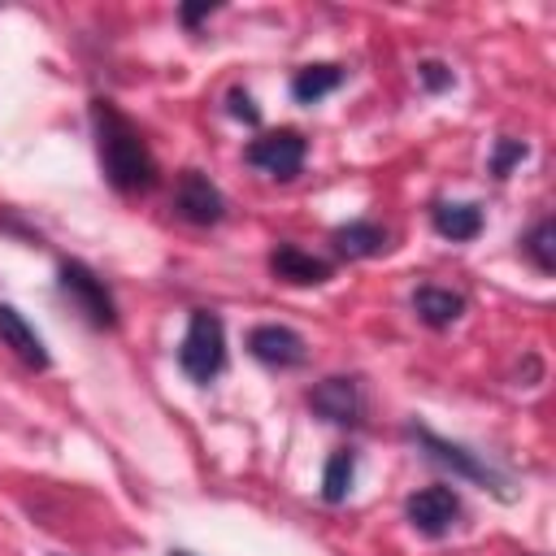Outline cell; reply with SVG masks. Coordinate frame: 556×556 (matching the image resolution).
Returning <instances> with one entry per match:
<instances>
[{
  "mask_svg": "<svg viewBox=\"0 0 556 556\" xmlns=\"http://www.w3.org/2000/svg\"><path fill=\"white\" fill-rule=\"evenodd\" d=\"M174 208H178V217H187L191 226H213V222H222L226 200H222V191H217L200 169H187V174L178 178V187H174Z\"/></svg>",
  "mask_w": 556,
  "mask_h": 556,
  "instance_id": "cell-4",
  "label": "cell"
},
{
  "mask_svg": "<svg viewBox=\"0 0 556 556\" xmlns=\"http://www.w3.org/2000/svg\"><path fill=\"white\" fill-rule=\"evenodd\" d=\"M339 83H343V70H339V65H304V70L291 78V91H295V100L313 104V100H321L326 91H334Z\"/></svg>",
  "mask_w": 556,
  "mask_h": 556,
  "instance_id": "cell-14",
  "label": "cell"
},
{
  "mask_svg": "<svg viewBox=\"0 0 556 556\" xmlns=\"http://www.w3.org/2000/svg\"><path fill=\"white\" fill-rule=\"evenodd\" d=\"M417 439L434 452V460H443V465H452V469H460L465 478H478V482H491V469H482L465 447H456V443H443V439H434L430 430H417Z\"/></svg>",
  "mask_w": 556,
  "mask_h": 556,
  "instance_id": "cell-15",
  "label": "cell"
},
{
  "mask_svg": "<svg viewBox=\"0 0 556 556\" xmlns=\"http://www.w3.org/2000/svg\"><path fill=\"white\" fill-rule=\"evenodd\" d=\"M91 117H96V148H100V165H104L109 182L117 191H148L156 178V161H152L143 135L109 100H96Z\"/></svg>",
  "mask_w": 556,
  "mask_h": 556,
  "instance_id": "cell-1",
  "label": "cell"
},
{
  "mask_svg": "<svg viewBox=\"0 0 556 556\" xmlns=\"http://www.w3.org/2000/svg\"><path fill=\"white\" fill-rule=\"evenodd\" d=\"M434 230L452 243H465L482 230V208L478 204H439L434 208Z\"/></svg>",
  "mask_w": 556,
  "mask_h": 556,
  "instance_id": "cell-11",
  "label": "cell"
},
{
  "mask_svg": "<svg viewBox=\"0 0 556 556\" xmlns=\"http://www.w3.org/2000/svg\"><path fill=\"white\" fill-rule=\"evenodd\" d=\"M304 139L295 130H278V135H265L248 148V165L265 169L269 178H295L300 165H304Z\"/></svg>",
  "mask_w": 556,
  "mask_h": 556,
  "instance_id": "cell-5",
  "label": "cell"
},
{
  "mask_svg": "<svg viewBox=\"0 0 556 556\" xmlns=\"http://www.w3.org/2000/svg\"><path fill=\"white\" fill-rule=\"evenodd\" d=\"M417 78H421L430 91H443V87H452V70H447L443 61H421V65H417Z\"/></svg>",
  "mask_w": 556,
  "mask_h": 556,
  "instance_id": "cell-18",
  "label": "cell"
},
{
  "mask_svg": "<svg viewBox=\"0 0 556 556\" xmlns=\"http://www.w3.org/2000/svg\"><path fill=\"white\" fill-rule=\"evenodd\" d=\"M178 556H182V552H178Z\"/></svg>",
  "mask_w": 556,
  "mask_h": 556,
  "instance_id": "cell-22",
  "label": "cell"
},
{
  "mask_svg": "<svg viewBox=\"0 0 556 556\" xmlns=\"http://www.w3.org/2000/svg\"><path fill=\"white\" fill-rule=\"evenodd\" d=\"M352 473H356V456H352V452H334V456L326 460V473H321V495H326L330 504L348 500Z\"/></svg>",
  "mask_w": 556,
  "mask_h": 556,
  "instance_id": "cell-16",
  "label": "cell"
},
{
  "mask_svg": "<svg viewBox=\"0 0 556 556\" xmlns=\"http://www.w3.org/2000/svg\"><path fill=\"white\" fill-rule=\"evenodd\" d=\"M0 343H4V348H13V356H17V361H26V365H35V369H43V365H48L43 339L35 334V326H30L13 304H0Z\"/></svg>",
  "mask_w": 556,
  "mask_h": 556,
  "instance_id": "cell-8",
  "label": "cell"
},
{
  "mask_svg": "<svg viewBox=\"0 0 556 556\" xmlns=\"http://www.w3.org/2000/svg\"><path fill=\"white\" fill-rule=\"evenodd\" d=\"M526 252H530V261H534L543 274H552V269H556V226H552V222H539V226L530 230V239H526Z\"/></svg>",
  "mask_w": 556,
  "mask_h": 556,
  "instance_id": "cell-17",
  "label": "cell"
},
{
  "mask_svg": "<svg viewBox=\"0 0 556 556\" xmlns=\"http://www.w3.org/2000/svg\"><path fill=\"white\" fill-rule=\"evenodd\" d=\"M248 352L261 361V365H274V369H291V365H304V339L291 330V326H256L248 334Z\"/></svg>",
  "mask_w": 556,
  "mask_h": 556,
  "instance_id": "cell-7",
  "label": "cell"
},
{
  "mask_svg": "<svg viewBox=\"0 0 556 556\" xmlns=\"http://www.w3.org/2000/svg\"><path fill=\"white\" fill-rule=\"evenodd\" d=\"M178 365L191 382H208L222 374L226 365V330L213 313H191L187 321V334H182V348H178Z\"/></svg>",
  "mask_w": 556,
  "mask_h": 556,
  "instance_id": "cell-2",
  "label": "cell"
},
{
  "mask_svg": "<svg viewBox=\"0 0 556 556\" xmlns=\"http://www.w3.org/2000/svg\"><path fill=\"white\" fill-rule=\"evenodd\" d=\"M456 517H460V500H456L452 486H426V491H417V495L408 500V521H413L421 534H430V539L447 534V530L456 526Z\"/></svg>",
  "mask_w": 556,
  "mask_h": 556,
  "instance_id": "cell-6",
  "label": "cell"
},
{
  "mask_svg": "<svg viewBox=\"0 0 556 556\" xmlns=\"http://www.w3.org/2000/svg\"><path fill=\"white\" fill-rule=\"evenodd\" d=\"M269 265H274V274L278 278H287V282H321L326 274H330V265L326 261H317V256H308V252H300V248H278L274 256H269Z\"/></svg>",
  "mask_w": 556,
  "mask_h": 556,
  "instance_id": "cell-12",
  "label": "cell"
},
{
  "mask_svg": "<svg viewBox=\"0 0 556 556\" xmlns=\"http://www.w3.org/2000/svg\"><path fill=\"white\" fill-rule=\"evenodd\" d=\"M334 248L343 256H374V252L387 248V230L374 226V222H352V226L334 230Z\"/></svg>",
  "mask_w": 556,
  "mask_h": 556,
  "instance_id": "cell-13",
  "label": "cell"
},
{
  "mask_svg": "<svg viewBox=\"0 0 556 556\" xmlns=\"http://www.w3.org/2000/svg\"><path fill=\"white\" fill-rule=\"evenodd\" d=\"M61 291L78 304V313H83L91 326H113V300H109L104 282H100L87 265H78V261L61 265Z\"/></svg>",
  "mask_w": 556,
  "mask_h": 556,
  "instance_id": "cell-3",
  "label": "cell"
},
{
  "mask_svg": "<svg viewBox=\"0 0 556 556\" xmlns=\"http://www.w3.org/2000/svg\"><path fill=\"white\" fill-rule=\"evenodd\" d=\"M230 113L243 117V122H256V109H252V100L243 91H230Z\"/></svg>",
  "mask_w": 556,
  "mask_h": 556,
  "instance_id": "cell-20",
  "label": "cell"
},
{
  "mask_svg": "<svg viewBox=\"0 0 556 556\" xmlns=\"http://www.w3.org/2000/svg\"><path fill=\"white\" fill-rule=\"evenodd\" d=\"M308 404L326 417V421H356L361 417V391L352 378H326L313 387Z\"/></svg>",
  "mask_w": 556,
  "mask_h": 556,
  "instance_id": "cell-9",
  "label": "cell"
},
{
  "mask_svg": "<svg viewBox=\"0 0 556 556\" xmlns=\"http://www.w3.org/2000/svg\"><path fill=\"white\" fill-rule=\"evenodd\" d=\"M413 308H417V317H421L426 326L443 330V326H452V321L465 313V300H460L456 291H447V287H417Z\"/></svg>",
  "mask_w": 556,
  "mask_h": 556,
  "instance_id": "cell-10",
  "label": "cell"
},
{
  "mask_svg": "<svg viewBox=\"0 0 556 556\" xmlns=\"http://www.w3.org/2000/svg\"><path fill=\"white\" fill-rule=\"evenodd\" d=\"M513 161H526V143H521V139H504V143L495 148L491 169H495V174H508V165H513Z\"/></svg>",
  "mask_w": 556,
  "mask_h": 556,
  "instance_id": "cell-19",
  "label": "cell"
},
{
  "mask_svg": "<svg viewBox=\"0 0 556 556\" xmlns=\"http://www.w3.org/2000/svg\"><path fill=\"white\" fill-rule=\"evenodd\" d=\"M204 13H213V4H187L182 9V22H200Z\"/></svg>",
  "mask_w": 556,
  "mask_h": 556,
  "instance_id": "cell-21",
  "label": "cell"
}]
</instances>
